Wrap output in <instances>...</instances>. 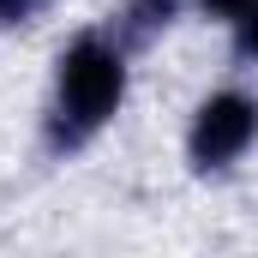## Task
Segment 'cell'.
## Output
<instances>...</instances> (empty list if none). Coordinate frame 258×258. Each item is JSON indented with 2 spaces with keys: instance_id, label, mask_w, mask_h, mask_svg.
<instances>
[{
  "instance_id": "obj_1",
  "label": "cell",
  "mask_w": 258,
  "mask_h": 258,
  "mask_svg": "<svg viewBox=\"0 0 258 258\" xmlns=\"http://www.w3.org/2000/svg\"><path fill=\"white\" fill-rule=\"evenodd\" d=\"M126 96V66L108 42L96 36H78L72 48L60 54V120H72L66 138H84L96 132Z\"/></svg>"
},
{
  "instance_id": "obj_2",
  "label": "cell",
  "mask_w": 258,
  "mask_h": 258,
  "mask_svg": "<svg viewBox=\"0 0 258 258\" xmlns=\"http://www.w3.org/2000/svg\"><path fill=\"white\" fill-rule=\"evenodd\" d=\"M252 138H258V102L252 96H240V90L210 96L198 108V120H192V138H186L192 168H228Z\"/></svg>"
},
{
  "instance_id": "obj_3",
  "label": "cell",
  "mask_w": 258,
  "mask_h": 258,
  "mask_svg": "<svg viewBox=\"0 0 258 258\" xmlns=\"http://www.w3.org/2000/svg\"><path fill=\"white\" fill-rule=\"evenodd\" d=\"M234 24H240V30H234V42H240V54H246V60H258V0L246 6V12H240V18H234Z\"/></svg>"
},
{
  "instance_id": "obj_4",
  "label": "cell",
  "mask_w": 258,
  "mask_h": 258,
  "mask_svg": "<svg viewBox=\"0 0 258 258\" xmlns=\"http://www.w3.org/2000/svg\"><path fill=\"white\" fill-rule=\"evenodd\" d=\"M198 6H210V12H222V18H240L252 0H198Z\"/></svg>"
},
{
  "instance_id": "obj_5",
  "label": "cell",
  "mask_w": 258,
  "mask_h": 258,
  "mask_svg": "<svg viewBox=\"0 0 258 258\" xmlns=\"http://www.w3.org/2000/svg\"><path fill=\"white\" fill-rule=\"evenodd\" d=\"M24 6L30 0H0V18H24Z\"/></svg>"
}]
</instances>
